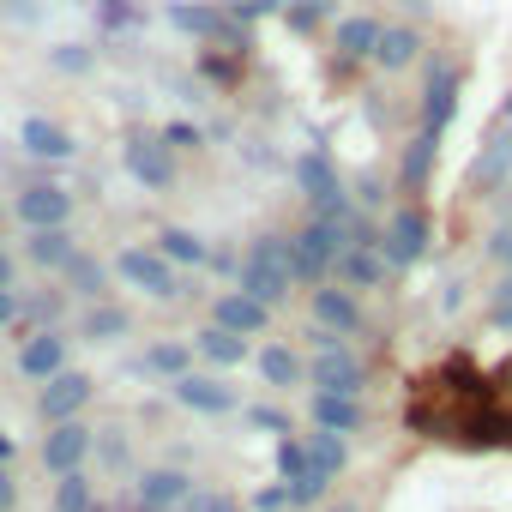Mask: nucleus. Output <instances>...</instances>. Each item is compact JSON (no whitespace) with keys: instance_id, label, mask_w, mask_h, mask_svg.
Returning a JSON list of instances; mask_svg holds the SVG:
<instances>
[{"instance_id":"f257e3e1","label":"nucleus","mask_w":512,"mask_h":512,"mask_svg":"<svg viewBox=\"0 0 512 512\" xmlns=\"http://www.w3.org/2000/svg\"><path fill=\"white\" fill-rule=\"evenodd\" d=\"M290 284H296V272H290V241L284 235H260L235 260V290L253 296V302H266V308H278L290 296Z\"/></svg>"},{"instance_id":"f03ea898","label":"nucleus","mask_w":512,"mask_h":512,"mask_svg":"<svg viewBox=\"0 0 512 512\" xmlns=\"http://www.w3.org/2000/svg\"><path fill=\"white\" fill-rule=\"evenodd\" d=\"M344 247H350V223H308L302 235H290V272H296V284H320L338 266Z\"/></svg>"},{"instance_id":"7ed1b4c3","label":"nucleus","mask_w":512,"mask_h":512,"mask_svg":"<svg viewBox=\"0 0 512 512\" xmlns=\"http://www.w3.org/2000/svg\"><path fill=\"white\" fill-rule=\"evenodd\" d=\"M428 235H434V223H428V211H422V205L392 211V217H386V229H380V253H386V266H416L422 253H428Z\"/></svg>"},{"instance_id":"20e7f679","label":"nucleus","mask_w":512,"mask_h":512,"mask_svg":"<svg viewBox=\"0 0 512 512\" xmlns=\"http://www.w3.org/2000/svg\"><path fill=\"white\" fill-rule=\"evenodd\" d=\"M320 356L308 362V380L320 386V392H344V398H356L362 392V380H368V368L356 362V350H344V338H326V344H314Z\"/></svg>"},{"instance_id":"39448f33","label":"nucleus","mask_w":512,"mask_h":512,"mask_svg":"<svg viewBox=\"0 0 512 512\" xmlns=\"http://www.w3.org/2000/svg\"><path fill=\"white\" fill-rule=\"evenodd\" d=\"M97 398V380L91 374H79V368H61L55 380H43V392H37V410H43V422L55 428V422H79V410Z\"/></svg>"},{"instance_id":"423d86ee","label":"nucleus","mask_w":512,"mask_h":512,"mask_svg":"<svg viewBox=\"0 0 512 512\" xmlns=\"http://www.w3.org/2000/svg\"><path fill=\"white\" fill-rule=\"evenodd\" d=\"M169 25L187 31V37H205V43H241V49H247V31H241L223 7H211V0H175V7H169Z\"/></svg>"},{"instance_id":"0eeeda50","label":"nucleus","mask_w":512,"mask_h":512,"mask_svg":"<svg viewBox=\"0 0 512 512\" xmlns=\"http://www.w3.org/2000/svg\"><path fill=\"white\" fill-rule=\"evenodd\" d=\"M115 272H121V278H127L133 290H145L151 302H169V296H175V266L163 260L157 247H121Z\"/></svg>"},{"instance_id":"6e6552de","label":"nucleus","mask_w":512,"mask_h":512,"mask_svg":"<svg viewBox=\"0 0 512 512\" xmlns=\"http://www.w3.org/2000/svg\"><path fill=\"white\" fill-rule=\"evenodd\" d=\"M91 452H97V434H91L85 422H55V428L43 434V470H55V476L85 470Z\"/></svg>"},{"instance_id":"1a4fd4ad","label":"nucleus","mask_w":512,"mask_h":512,"mask_svg":"<svg viewBox=\"0 0 512 512\" xmlns=\"http://www.w3.org/2000/svg\"><path fill=\"white\" fill-rule=\"evenodd\" d=\"M187 494H193V476L175 470V464H157V470H145V476L133 482V506H139V512H175Z\"/></svg>"},{"instance_id":"9d476101","label":"nucleus","mask_w":512,"mask_h":512,"mask_svg":"<svg viewBox=\"0 0 512 512\" xmlns=\"http://www.w3.org/2000/svg\"><path fill=\"white\" fill-rule=\"evenodd\" d=\"M458 91H464V73L440 61V67L428 73V91H422V133H434V139L446 133V121L458 115Z\"/></svg>"},{"instance_id":"9b49d317","label":"nucleus","mask_w":512,"mask_h":512,"mask_svg":"<svg viewBox=\"0 0 512 512\" xmlns=\"http://www.w3.org/2000/svg\"><path fill=\"white\" fill-rule=\"evenodd\" d=\"M121 163H127V175H133L139 187H151V193L175 187V151H169L163 139H133V145L121 151Z\"/></svg>"},{"instance_id":"f8f14e48","label":"nucleus","mask_w":512,"mask_h":512,"mask_svg":"<svg viewBox=\"0 0 512 512\" xmlns=\"http://www.w3.org/2000/svg\"><path fill=\"white\" fill-rule=\"evenodd\" d=\"M169 392L193 416H229L235 410V386H223L217 374H181V380H169Z\"/></svg>"},{"instance_id":"ddd939ff","label":"nucleus","mask_w":512,"mask_h":512,"mask_svg":"<svg viewBox=\"0 0 512 512\" xmlns=\"http://www.w3.org/2000/svg\"><path fill=\"white\" fill-rule=\"evenodd\" d=\"M211 326H223V332H235V338H260V332L272 326V308L253 302V296H241V290H229V296H217Z\"/></svg>"},{"instance_id":"4468645a","label":"nucleus","mask_w":512,"mask_h":512,"mask_svg":"<svg viewBox=\"0 0 512 512\" xmlns=\"http://www.w3.org/2000/svg\"><path fill=\"white\" fill-rule=\"evenodd\" d=\"M13 211H19V217H25L31 229H67V217H73V193H67V187H49V181H43V187H25Z\"/></svg>"},{"instance_id":"2eb2a0df","label":"nucleus","mask_w":512,"mask_h":512,"mask_svg":"<svg viewBox=\"0 0 512 512\" xmlns=\"http://www.w3.org/2000/svg\"><path fill=\"white\" fill-rule=\"evenodd\" d=\"M314 320H320V332H332V338L362 332V302H356V290H344V284L314 290Z\"/></svg>"},{"instance_id":"dca6fc26","label":"nucleus","mask_w":512,"mask_h":512,"mask_svg":"<svg viewBox=\"0 0 512 512\" xmlns=\"http://www.w3.org/2000/svg\"><path fill=\"white\" fill-rule=\"evenodd\" d=\"M332 272H338V284H344V290H374V284H386V253H380V241L344 247Z\"/></svg>"},{"instance_id":"f3484780","label":"nucleus","mask_w":512,"mask_h":512,"mask_svg":"<svg viewBox=\"0 0 512 512\" xmlns=\"http://www.w3.org/2000/svg\"><path fill=\"white\" fill-rule=\"evenodd\" d=\"M19 145H25V157H43V163H67L79 145H73V133L61 127V121H49V115H31L25 127H19Z\"/></svg>"},{"instance_id":"a211bd4d","label":"nucleus","mask_w":512,"mask_h":512,"mask_svg":"<svg viewBox=\"0 0 512 512\" xmlns=\"http://www.w3.org/2000/svg\"><path fill=\"white\" fill-rule=\"evenodd\" d=\"M67 368V338L61 332H37V338H25V350H19V374L25 380H55Z\"/></svg>"},{"instance_id":"6ab92c4d","label":"nucleus","mask_w":512,"mask_h":512,"mask_svg":"<svg viewBox=\"0 0 512 512\" xmlns=\"http://www.w3.org/2000/svg\"><path fill=\"white\" fill-rule=\"evenodd\" d=\"M314 422H320L326 434H356V428L368 422V410H362V398H344V392H314Z\"/></svg>"},{"instance_id":"aec40b11","label":"nucleus","mask_w":512,"mask_h":512,"mask_svg":"<svg viewBox=\"0 0 512 512\" xmlns=\"http://www.w3.org/2000/svg\"><path fill=\"white\" fill-rule=\"evenodd\" d=\"M61 284H67L79 302H103V290H109V266L97 260V253H73V260L61 266Z\"/></svg>"},{"instance_id":"412c9836","label":"nucleus","mask_w":512,"mask_h":512,"mask_svg":"<svg viewBox=\"0 0 512 512\" xmlns=\"http://www.w3.org/2000/svg\"><path fill=\"white\" fill-rule=\"evenodd\" d=\"M416 49H422V37L410 31V25H380V43H374V67H386V73H404L410 61H416Z\"/></svg>"},{"instance_id":"4be33fe9","label":"nucleus","mask_w":512,"mask_h":512,"mask_svg":"<svg viewBox=\"0 0 512 512\" xmlns=\"http://www.w3.org/2000/svg\"><path fill=\"white\" fill-rule=\"evenodd\" d=\"M260 380H266V386H278V392H290V386H302V380H308V362H302L290 344H266V350H260Z\"/></svg>"},{"instance_id":"5701e85b","label":"nucleus","mask_w":512,"mask_h":512,"mask_svg":"<svg viewBox=\"0 0 512 512\" xmlns=\"http://www.w3.org/2000/svg\"><path fill=\"white\" fill-rule=\"evenodd\" d=\"M290 181H296L308 199H326V193H338V169L326 163V151H302V157L290 163Z\"/></svg>"},{"instance_id":"b1692460","label":"nucleus","mask_w":512,"mask_h":512,"mask_svg":"<svg viewBox=\"0 0 512 512\" xmlns=\"http://www.w3.org/2000/svg\"><path fill=\"white\" fill-rule=\"evenodd\" d=\"M127 326H133V314H127V308H115V302H91V308H85V320H79L85 344H115V338H127Z\"/></svg>"},{"instance_id":"393cba45","label":"nucleus","mask_w":512,"mask_h":512,"mask_svg":"<svg viewBox=\"0 0 512 512\" xmlns=\"http://www.w3.org/2000/svg\"><path fill=\"white\" fill-rule=\"evenodd\" d=\"M25 253H31V266H43V272H61L67 260H73V235L67 229H31V241H25Z\"/></svg>"},{"instance_id":"a878e982","label":"nucleus","mask_w":512,"mask_h":512,"mask_svg":"<svg viewBox=\"0 0 512 512\" xmlns=\"http://www.w3.org/2000/svg\"><path fill=\"white\" fill-rule=\"evenodd\" d=\"M332 43H338V55H344V61H368V55H374V43H380V19L356 13V19H344V25H338V37H332Z\"/></svg>"},{"instance_id":"bb28decb","label":"nucleus","mask_w":512,"mask_h":512,"mask_svg":"<svg viewBox=\"0 0 512 512\" xmlns=\"http://www.w3.org/2000/svg\"><path fill=\"white\" fill-rule=\"evenodd\" d=\"M139 374H157V380H181V374H193V344H151L145 350V362H139Z\"/></svg>"},{"instance_id":"cd10ccee","label":"nucleus","mask_w":512,"mask_h":512,"mask_svg":"<svg viewBox=\"0 0 512 512\" xmlns=\"http://www.w3.org/2000/svg\"><path fill=\"white\" fill-rule=\"evenodd\" d=\"M157 253H163L169 266H205V260H211L205 235H193V229H163V235H157Z\"/></svg>"},{"instance_id":"c85d7f7f","label":"nucleus","mask_w":512,"mask_h":512,"mask_svg":"<svg viewBox=\"0 0 512 512\" xmlns=\"http://www.w3.org/2000/svg\"><path fill=\"white\" fill-rule=\"evenodd\" d=\"M193 350H199L211 368H235V362L247 356V338H235V332H223V326H205V332L193 338Z\"/></svg>"},{"instance_id":"c756f323","label":"nucleus","mask_w":512,"mask_h":512,"mask_svg":"<svg viewBox=\"0 0 512 512\" xmlns=\"http://www.w3.org/2000/svg\"><path fill=\"white\" fill-rule=\"evenodd\" d=\"M500 175H512V133H494L488 139V151L476 157V169H470V181L476 187H494Z\"/></svg>"},{"instance_id":"7c9ffc66","label":"nucleus","mask_w":512,"mask_h":512,"mask_svg":"<svg viewBox=\"0 0 512 512\" xmlns=\"http://www.w3.org/2000/svg\"><path fill=\"white\" fill-rule=\"evenodd\" d=\"M55 512H97V482L85 470H67L55 482Z\"/></svg>"},{"instance_id":"2f4dec72","label":"nucleus","mask_w":512,"mask_h":512,"mask_svg":"<svg viewBox=\"0 0 512 512\" xmlns=\"http://www.w3.org/2000/svg\"><path fill=\"white\" fill-rule=\"evenodd\" d=\"M344 458H350V452H344V434H326V428H320V434L308 440V470H314V476L332 482V476L344 470Z\"/></svg>"},{"instance_id":"473e14b6","label":"nucleus","mask_w":512,"mask_h":512,"mask_svg":"<svg viewBox=\"0 0 512 512\" xmlns=\"http://www.w3.org/2000/svg\"><path fill=\"white\" fill-rule=\"evenodd\" d=\"M434 151H440V139H434V133H416V139H410V151H404V187H422V181H428Z\"/></svg>"},{"instance_id":"72a5a7b5","label":"nucleus","mask_w":512,"mask_h":512,"mask_svg":"<svg viewBox=\"0 0 512 512\" xmlns=\"http://www.w3.org/2000/svg\"><path fill=\"white\" fill-rule=\"evenodd\" d=\"M278 476H284V482L308 476V440H296V434H284V440H278Z\"/></svg>"},{"instance_id":"f704fd0d","label":"nucleus","mask_w":512,"mask_h":512,"mask_svg":"<svg viewBox=\"0 0 512 512\" xmlns=\"http://www.w3.org/2000/svg\"><path fill=\"white\" fill-rule=\"evenodd\" d=\"M49 67H55V73H91L97 55H91L85 43H61V49H49Z\"/></svg>"},{"instance_id":"c9c22d12","label":"nucleus","mask_w":512,"mask_h":512,"mask_svg":"<svg viewBox=\"0 0 512 512\" xmlns=\"http://www.w3.org/2000/svg\"><path fill=\"white\" fill-rule=\"evenodd\" d=\"M284 488H290V506H320V500H326V488H332V482H326V476H314V470H308V476H296V482H284Z\"/></svg>"},{"instance_id":"e433bc0d","label":"nucleus","mask_w":512,"mask_h":512,"mask_svg":"<svg viewBox=\"0 0 512 512\" xmlns=\"http://www.w3.org/2000/svg\"><path fill=\"white\" fill-rule=\"evenodd\" d=\"M326 13H332V0H296V7H290V31H320Z\"/></svg>"},{"instance_id":"4c0bfd02","label":"nucleus","mask_w":512,"mask_h":512,"mask_svg":"<svg viewBox=\"0 0 512 512\" xmlns=\"http://www.w3.org/2000/svg\"><path fill=\"white\" fill-rule=\"evenodd\" d=\"M175 512H241V506H235L229 494H211V488H193V494H187V500H181Z\"/></svg>"},{"instance_id":"58836bf2","label":"nucleus","mask_w":512,"mask_h":512,"mask_svg":"<svg viewBox=\"0 0 512 512\" xmlns=\"http://www.w3.org/2000/svg\"><path fill=\"white\" fill-rule=\"evenodd\" d=\"M241 422H247V428H266V434H278V440L290 434V416H284V410H266V404H253V410H241Z\"/></svg>"},{"instance_id":"ea45409f","label":"nucleus","mask_w":512,"mask_h":512,"mask_svg":"<svg viewBox=\"0 0 512 512\" xmlns=\"http://www.w3.org/2000/svg\"><path fill=\"white\" fill-rule=\"evenodd\" d=\"M488 320H494V326H506V332H512V272H506V284H500V290H494V302H488Z\"/></svg>"},{"instance_id":"a19ab883","label":"nucleus","mask_w":512,"mask_h":512,"mask_svg":"<svg viewBox=\"0 0 512 512\" xmlns=\"http://www.w3.org/2000/svg\"><path fill=\"white\" fill-rule=\"evenodd\" d=\"M223 13H229V19H235L241 31H247L253 19H260V13H272V7H266V0H229V7H223Z\"/></svg>"},{"instance_id":"79ce46f5","label":"nucleus","mask_w":512,"mask_h":512,"mask_svg":"<svg viewBox=\"0 0 512 512\" xmlns=\"http://www.w3.org/2000/svg\"><path fill=\"white\" fill-rule=\"evenodd\" d=\"M163 145H169V151H181V145H199V127H187V121H175V127L163 133Z\"/></svg>"},{"instance_id":"37998d69","label":"nucleus","mask_w":512,"mask_h":512,"mask_svg":"<svg viewBox=\"0 0 512 512\" xmlns=\"http://www.w3.org/2000/svg\"><path fill=\"white\" fill-rule=\"evenodd\" d=\"M97 440H103V458H109V464H127V440H121L115 428H109V434H97Z\"/></svg>"},{"instance_id":"c03bdc74","label":"nucleus","mask_w":512,"mask_h":512,"mask_svg":"<svg viewBox=\"0 0 512 512\" xmlns=\"http://www.w3.org/2000/svg\"><path fill=\"white\" fill-rule=\"evenodd\" d=\"M488 253H494V260H500V266L512 272V229H500V235L488 241Z\"/></svg>"},{"instance_id":"a18cd8bd","label":"nucleus","mask_w":512,"mask_h":512,"mask_svg":"<svg viewBox=\"0 0 512 512\" xmlns=\"http://www.w3.org/2000/svg\"><path fill=\"white\" fill-rule=\"evenodd\" d=\"M253 506H260V512H278V506H290V488H266Z\"/></svg>"},{"instance_id":"49530a36","label":"nucleus","mask_w":512,"mask_h":512,"mask_svg":"<svg viewBox=\"0 0 512 512\" xmlns=\"http://www.w3.org/2000/svg\"><path fill=\"white\" fill-rule=\"evenodd\" d=\"M19 320V296L13 290H0V326H13Z\"/></svg>"},{"instance_id":"de8ad7c7","label":"nucleus","mask_w":512,"mask_h":512,"mask_svg":"<svg viewBox=\"0 0 512 512\" xmlns=\"http://www.w3.org/2000/svg\"><path fill=\"white\" fill-rule=\"evenodd\" d=\"M0 290H13V253L0 247Z\"/></svg>"},{"instance_id":"09e8293b","label":"nucleus","mask_w":512,"mask_h":512,"mask_svg":"<svg viewBox=\"0 0 512 512\" xmlns=\"http://www.w3.org/2000/svg\"><path fill=\"white\" fill-rule=\"evenodd\" d=\"M13 452H19V446H13V434H0V470L13 464Z\"/></svg>"},{"instance_id":"8fccbe9b","label":"nucleus","mask_w":512,"mask_h":512,"mask_svg":"<svg viewBox=\"0 0 512 512\" xmlns=\"http://www.w3.org/2000/svg\"><path fill=\"white\" fill-rule=\"evenodd\" d=\"M266 7H272V13H278V7H284V13H290V7H296V0H266Z\"/></svg>"},{"instance_id":"3c124183","label":"nucleus","mask_w":512,"mask_h":512,"mask_svg":"<svg viewBox=\"0 0 512 512\" xmlns=\"http://www.w3.org/2000/svg\"><path fill=\"white\" fill-rule=\"evenodd\" d=\"M326 512H356V506H326Z\"/></svg>"},{"instance_id":"603ef678","label":"nucleus","mask_w":512,"mask_h":512,"mask_svg":"<svg viewBox=\"0 0 512 512\" xmlns=\"http://www.w3.org/2000/svg\"><path fill=\"white\" fill-rule=\"evenodd\" d=\"M506 115H512V97H506Z\"/></svg>"},{"instance_id":"864d4df0","label":"nucleus","mask_w":512,"mask_h":512,"mask_svg":"<svg viewBox=\"0 0 512 512\" xmlns=\"http://www.w3.org/2000/svg\"><path fill=\"white\" fill-rule=\"evenodd\" d=\"M0 223H7V211H0Z\"/></svg>"}]
</instances>
